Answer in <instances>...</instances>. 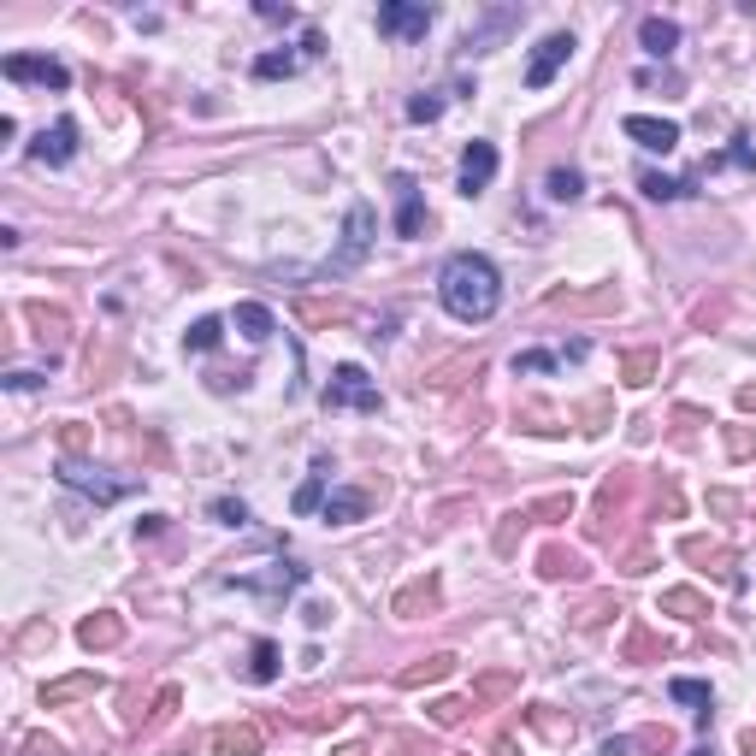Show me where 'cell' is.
Wrapping results in <instances>:
<instances>
[{
	"instance_id": "cell-22",
	"label": "cell",
	"mask_w": 756,
	"mask_h": 756,
	"mask_svg": "<svg viewBox=\"0 0 756 756\" xmlns=\"http://www.w3.org/2000/svg\"><path fill=\"white\" fill-rule=\"evenodd\" d=\"M260 745H266V733L249 727V721H243V727H219V733H213V751H219V756H254Z\"/></svg>"
},
{
	"instance_id": "cell-48",
	"label": "cell",
	"mask_w": 756,
	"mask_h": 756,
	"mask_svg": "<svg viewBox=\"0 0 756 756\" xmlns=\"http://www.w3.org/2000/svg\"><path fill=\"white\" fill-rule=\"evenodd\" d=\"M739 408H756V384H745V390H739Z\"/></svg>"
},
{
	"instance_id": "cell-8",
	"label": "cell",
	"mask_w": 756,
	"mask_h": 756,
	"mask_svg": "<svg viewBox=\"0 0 756 756\" xmlns=\"http://www.w3.org/2000/svg\"><path fill=\"white\" fill-rule=\"evenodd\" d=\"M24 154H30V166H48V172L71 166V160H77V119H54V125H42Z\"/></svg>"
},
{
	"instance_id": "cell-27",
	"label": "cell",
	"mask_w": 756,
	"mask_h": 756,
	"mask_svg": "<svg viewBox=\"0 0 756 756\" xmlns=\"http://www.w3.org/2000/svg\"><path fill=\"white\" fill-rule=\"evenodd\" d=\"M296 71H302V54H290V48H284V54H278V48H272V54H254V77H260V83H278V77H296Z\"/></svg>"
},
{
	"instance_id": "cell-33",
	"label": "cell",
	"mask_w": 756,
	"mask_h": 756,
	"mask_svg": "<svg viewBox=\"0 0 756 756\" xmlns=\"http://www.w3.org/2000/svg\"><path fill=\"white\" fill-rule=\"evenodd\" d=\"M656 367H662V355H656V349H632L627 361H621L627 384H650V378H656Z\"/></svg>"
},
{
	"instance_id": "cell-4",
	"label": "cell",
	"mask_w": 756,
	"mask_h": 756,
	"mask_svg": "<svg viewBox=\"0 0 756 756\" xmlns=\"http://www.w3.org/2000/svg\"><path fill=\"white\" fill-rule=\"evenodd\" d=\"M325 414H378L384 408V396H378V384L367 378V367H355V361H343L331 384H325Z\"/></svg>"
},
{
	"instance_id": "cell-18",
	"label": "cell",
	"mask_w": 756,
	"mask_h": 756,
	"mask_svg": "<svg viewBox=\"0 0 756 756\" xmlns=\"http://www.w3.org/2000/svg\"><path fill=\"white\" fill-rule=\"evenodd\" d=\"M107 686L101 674H65V680H54V686H42V709H60V703H77V697H95Z\"/></svg>"
},
{
	"instance_id": "cell-42",
	"label": "cell",
	"mask_w": 756,
	"mask_h": 756,
	"mask_svg": "<svg viewBox=\"0 0 756 756\" xmlns=\"http://www.w3.org/2000/svg\"><path fill=\"white\" fill-rule=\"evenodd\" d=\"M160 532H166V514H142L136 520V538H160Z\"/></svg>"
},
{
	"instance_id": "cell-1",
	"label": "cell",
	"mask_w": 756,
	"mask_h": 756,
	"mask_svg": "<svg viewBox=\"0 0 756 756\" xmlns=\"http://www.w3.org/2000/svg\"><path fill=\"white\" fill-rule=\"evenodd\" d=\"M438 302H443V314L461 319V325L497 319V308H503V272H497V260L479 249L449 254L438 272Z\"/></svg>"
},
{
	"instance_id": "cell-47",
	"label": "cell",
	"mask_w": 756,
	"mask_h": 756,
	"mask_svg": "<svg viewBox=\"0 0 756 756\" xmlns=\"http://www.w3.org/2000/svg\"><path fill=\"white\" fill-rule=\"evenodd\" d=\"M632 751V739H603V756H627Z\"/></svg>"
},
{
	"instance_id": "cell-14",
	"label": "cell",
	"mask_w": 756,
	"mask_h": 756,
	"mask_svg": "<svg viewBox=\"0 0 756 756\" xmlns=\"http://www.w3.org/2000/svg\"><path fill=\"white\" fill-rule=\"evenodd\" d=\"M638 48H644L650 60H674V48H680V24H674V18H644V24H638Z\"/></svg>"
},
{
	"instance_id": "cell-20",
	"label": "cell",
	"mask_w": 756,
	"mask_h": 756,
	"mask_svg": "<svg viewBox=\"0 0 756 756\" xmlns=\"http://www.w3.org/2000/svg\"><path fill=\"white\" fill-rule=\"evenodd\" d=\"M231 325H237L249 343H266V337L278 331V319H272V308H266V302H237V308H231Z\"/></svg>"
},
{
	"instance_id": "cell-31",
	"label": "cell",
	"mask_w": 756,
	"mask_h": 756,
	"mask_svg": "<svg viewBox=\"0 0 756 756\" xmlns=\"http://www.w3.org/2000/svg\"><path fill=\"white\" fill-rule=\"evenodd\" d=\"M544 195H550V201H579V195H585V178H579V166H556V172L544 178Z\"/></svg>"
},
{
	"instance_id": "cell-28",
	"label": "cell",
	"mask_w": 756,
	"mask_h": 756,
	"mask_svg": "<svg viewBox=\"0 0 756 756\" xmlns=\"http://www.w3.org/2000/svg\"><path fill=\"white\" fill-rule=\"evenodd\" d=\"M638 189H644V201H680V195H692V178H662V172H638Z\"/></svg>"
},
{
	"instance_id": "cell-24",
	"label": "cell",
	"mask_w": 756,
	"mask_h": 756,
	"mask_svg": "<svg viewBox=\"0 0 756 756\" xmlns=\"http://www.w3.org/2000/svg\"><path fill=\"white\" fill-rule=\"evenodd\" d=\"M219 343H225V319H213V314L195 319V325L184 331V355H213Z\"/></svg>"
},
{
	"instance_id": "cell-25",
	"label": "cell",
	"mask_w": 756,
	"mask_h": 756,
	"mask_svg": "<svg viewBox=\"0 0 756 756\" xmlns=\"http://www.w3.org/2000/svg\"><path fill=\"white\" fill-rule=\"evenodd\" d=\"M514 18H520L514 6H503V12H491V18H485L479 30H467V42H461V48H467V54H485V48H491V42L503 36V30H508V24H514Z\"/></svg>"
},
{
	"instance_id": "cell-32",
	"label": "cell",
	"mask_w": 756,
	"mask_h": 756,
	"mask_svg": "<svg viewBox=\"0 0 756 756\" xmlns=\"http://www.w3.org/2000/svg\"><path fill=\"white\" fill-rule=\"evenodd\" d=\"M449 668H455V656H449V650H438V656H426L420 668H402V686H432V680H443Z\"/></svg>"
},
{
	"instance_id": "cell-7",
	"label": "cell",
	"mask_w": 756,
	"mask_h": 756,
	"mask_svg": "<svg viewBox=\"0 0 756 756\" xmlns=\"http://www.w3.org/2000/svg\"><path fill=\"white\" fill-rule=\"evenodd\" d=\"M308 573H314V567L278 562L272 573H237V579H225V585H237V591H254V597H266V603H284L290 591H302V585H308Z\"/></svg>"
},
{
	"instance_id": "cell-6",
	"label": "cell",
	"mask_w": 756,
	"mask_h": 756,
	"mask_svg": "<svg viewBox=\"0 0 756 756\" xmlns=\"http://www.w3.org/2000/svg\"><path fill=\"white\" fill-rule=\"evenodd\" d=\"M432 6H420V0H384L378 6V36H390V42H420L426 30H432Z\"/></svg>"
},
{
	"instance_id": "cell-11",
	"label": "cell",
	"mask_w": 756,
	"mask_h": 756,
	"mask_svg": "<svg viewBox=\"0 0 756 756\" xmlns=\"http://www.w3.org/2000/svg\"><path fill=\"white\" fill-rule=\"evenodd\" d=\"M390 201H396V237H420L426 231V189L414 172H396L390 178Z\"/></svg>"
},
{
	"instance_id": "cell-52",
	"label": "cell",
	"mask_w": 756,
	"mask_h": 756,
	"mask_svg": "<svg viewBox=\"0 0 756 756\" xmlns=\"http://www.w3.org/2000/svg\"><path fill=\"white\" fill-rule=\"evenodd\" d=\"M343 756H367V751H361V745H349V751H343Z\"/></svg>"
},
{
	"instance_id": "cell-38",
	"label": "cell",
	"mask_w": 756,
	"mask_h": 756,
	"mask_svg": "<svg viewBox=\"0 0 756 756\" xmlns=\"http://www.w3.org/2000/svg\"><path fill=\"white\" fill-rule=\"evenodd\" d=\"M254 12H260V18H266V24H296V18H302V12H296V6H278V0H260V6H254Z\"/></svg>"
},
{
	"instance_id": "cell-40",
	"label": "cell",
	"mask_w": 756,
	"mask_h": 756,
	"mask_svg": "<svg viewBox=\"0 0 756 756\" xmlns=\"http://www.w3.org/2000/svg\"><path fill=\"white\" fill-rule=\"evenodd\" d=\"M83 443H89V426H83V420H71V426L60 432V449H65V455H77Z\"/></svg>"
},
{
	"instance_id": "cell-46",
	"label": "cell",
	"mask_w": 756,
	"mask_h": 756,
	"mask_svg": "<svg viewBox=\"0 0 756 756\" xmlns=\"http://www.w3.org/2000/svg\"><path fill=\"white\" fill-rule=\"evenodd\" d=\"M656 650V638H644V632H632V644H627V656H650Z\"/></svg>"
},
{
	"instance_id": "cell-35",
	"label": "cell",
	"mask_w": 756,
	"mask_h": 756,
	"mask_svg": "<svg viewBox=\"0 0 756 756\" xmlns=\"http://www.w3.org/2000/svg\"><path fill=\"white\" fill-rule=\"evenodd\" d=\"M207 514H213L219 526H249V520H254L243 497H213V508H207Z\"/></svg>"
},
{
	"instance_id": "cell-2",
	"label": "cell",
	"mask_w": 756,
	"mask_h": 756,
	"mask_svg": "<svg viewBox=\"0 0 756 756\" xmlns=\"http://www.w3.org/2000/svg\"><path fill=\"white\" fill-rule=\"evenodd\" d=\"M373 237H378V213H373V201H349V213H343V243H337V254L331 260H319L314 266V278H349L361 260H367V249H373Z\"/></svg>"
},
{
	"instance_id": "cell-49",
	"label": "cell",
	"mask_w": 756,
	"mask_h": 756,
	"mask_svg": "<svg viewBox=\"0 0 756 756\" xmlns=\"http://www.w3.org/2000/svg\"><path fill=\"white\" fill-rule=\"evenodd\" d=\"M745 751H751V756H756V727H751V733H745Z\"/></svg>"
},
{
	"instance_id": "cell-34",
	"label": "cell",
	"mask_w": 756,
	"mask_h": 756,
	"mask_svg": "<svg viewBox=\"0 0 756 756\" xmlns=\"http://www.w3.org/2000/svg\"><path fill=\"white\" fill-rule=\"evenodd\" d=\"M443 107H449L443 89H420V95L408 101V119H414V125H432V119H443Z\"/></svg>"
},
{
	"instance_id": "cell-45",
	"label": "cell",
	"mask_w": 756,
	"mask_h": 756,
	"mask_svg": "<svg viewBox=\"0 0 756 756\" xmlns=\"http://www.w3.org/2000/svg\"><path fill=\"white\" fill-rule=\"evenodd\" d=\"M42 373H6V390H36Z\"/></svg>"
},
{
	"instance_id": "cell-5",
	"label": "cell",
	"mask_w": 756,
	"mask_h": 756,
	"mask_svg": "<svg viewBox=\"0 0 756 756\" xmlns=\"http://www.w3.org/2000/svg\"><path fill=\"white\" fill-rule=\"evenodd\" d=\"M0 77L6 83H36V89H54V95L71 89V65L54 60V54H6L0 60Z\"/></svg>"
},
{
	"instance_id": "cell-43",
	"label": "cell",
	"mask_w": 756,
	"mask_h": 756,
	"mask_svg": "<svg viewBox=\"0 0 756 756\" xmlns=\"http://www.w3.org/2000/svg\"><path fill=\"white\" fill-rule=\"evenodd\" d=\"M603 615H621V603H591V609H585V615H579V627H597V621H603Z\"/></svg>"
},
{
	"instance_id": "cell-10",
	"label": "cell",
	"mask_w": 756,
	"mask_h": 756,
	"mask_svg": "<svg viewBox=\"0 0 756 756\" xmlns=\"http://www.w3.org/2000/svg\"><path fill=\"white\" fill-rule=\"evenodd\" d=\"M573 30H550L538 48H532V60H526V89H550L556 83V71H562L567 60H573Z\"/></svg>"
},
{
	"instance_id": "cell-17",
	"label": "cell",
	"mask_w": 756,
	"mask_h": 756,
	"mask_svg": "<svg viewBox=\"0 0 756 756\" xmlns=\"http://www.w3.org/2000/svg\"><path fill=\"white\" fill-rule=\"evenodd\" d=\"M390 609H396L402 621H420V615H432V609H438V579H414V585H402Z\"/></svg>"
},
{
	"instance_id": "cell-29",
	"label": "cell",
	"mask_w": 756,
	"mask_h": 756,
	"mask_svg": "<svg viewBox=\"0 0 756 756\" xmlns=\"http://www.w3.org/2000/svg\"><path fill=\"white\" fill-rule=\"evenodd\" d=\"M538 573H544V579H579V573H585V562H579L573 550H562V544H550V550L538 556Z\"/></svg>"
},
{
	"instance_id": "cell-13",
	"label": "cell",
	"mask_w": 756,
	"mask_h": 756,
	"mask_svg": "<svg viewBox=\"0 0 756 756\" xmlns=\"http://www.w3.org/2000/svg\"><path fill=\"white\" fill-rule=\"evenodd\" d=\"M562 361H585V343H567V349H526V355H514V378L556 373Z\"/></svg>"
},
{
	"instance_id": "cell-36",
	"label": "cell",
	"mask_w": 756,
	"mask_h": 756,
	"mask_svg": "<svg viewBox=\"0 0 756 756\" xmlns=\"http://www.w3.org/2000/svg\"><path fill=\"white\" fill-rule=\"evenodd\" d=\"M467 709H473L467 697H443V703H432V721H438V727H455V721H461Z\"/></svg>"
},
{
	"instance_id": "cell-39",
	"label": "cell",
	"mask_w": 756,
	"mask_h": 756,
	"mask_svg": "<svg viewBox=\"0 0 756 756\" xmlns=\"http://www.w3.org/2000/svg\"><path fill=\"white\" fill-rule=\"evenodd\" d=\"M721 160H733V166H745V172H756V148H751V136H739V142H733V148H727Z\"/></svg>"
},
{
	"instance_id": "cell-12",
	"label": "cell",
	"mask_w": 756,
	"mask_h": 756,
	"mask_svg": "<svg viewBox=\"0 0 756 756\" xmlns=\"http://www.w3.org/2000/svg\"><path fill=\"white\" fill-rule=\"evenodd\" d=\"M621 130H627L638 148H650V154H674L680 148V125L674 119H650V113H627L621 119Z\"/></svg>"
},
{
	"instance_id": "cell-21",
	"label": "cell",
	"mask_w": 756,
	"mask_h": 756,
	"mask_svg": "<svg viewBox=\"0 0 756 756\" xmlns=\"http://www.w3.org/2000/svg\"><path fill=\"white\" fill-rule=\"evenodd\" d=\"M278 674H284V650H278L272 638H254L249 644V680L254 686H272Z\"/></svg>"
},
{
	"instance_id": "cell-26",
	"label": "cell",
	"mask_w": 756,
	"mask_h": 756,
	"mask_svg": "<svg viewBox=\"0 0 756 756\" xmlns=\"http://www.w3.org/2000/svg\"><path fill=\"white\" fill-rule=\"evenodd\" d=\"M662 615L703 621V615H709V597H703V591H686V585H680V591H662Z\"/></svg>"
},
{
	"instance_id": "cell-41",
	"label": "cell",
	"mask_w": 756,
	"mask_h": 756,
	"mask_svg": "<svg viewBox=\"0 0 756 756\" xmlns=\"http://www.w3.org/2000/svg\"><path fill=\"white\" fill-rule=\"evenodd\" d=\"M24 756H65L60 745H54V739H42V733H30V739H24Z\"/></svg>"
},
{
	"instance_id": "cell-37",
	"label": "cell",
	"mask_w": 756,
	"mask_h": 756,
	"mask_svg": "<svg viewBox=\"0 0 756 756\" xmlns=\"http://www.w3.org/2000/svg\"><path fill=\"white\" fill-rule=\"evenodd\" d=\"M727 449H733V461H751V455H756L751 426H727Z\"/></svg>"
},
{
	"instance_id": "cell-16",
	"label": "cell",
	"mask_w": 756,
	"mask_h": 756,
	"mask_svg": "<svg viewBox=\"0 0 756 756\" xmlns=\"http://www.w3.org/2000/svg\"><path fill=\"white\" fill-rule=\"evenodd\" d=\"M331 473H337V467H331V455H314V473H308V485H302V491H296V514H319V508H325V497H331Z\"/></svg>"
},
{
	"instance_id": "cell-9",
	"label": "cell",
	"mask_w": 756,
	"mask_h": 756,
	"mask_svg": "<svg viewBox=\"0 0 756 756\" xmlns=\"http://www.w3.org/2000/svg\"><path fill=\"white\" fill-rule=\"evenodd\" d=\"M497 166H503V154H497V142H485V136H473L467 148H461V178H455V189L473 201V195H485L491 189V178H497Z\"/></svg>"
},
{
	"instance_id": "cell-51",
	"label": "cell",
	"mask_w": 756,
	"mask_h": 756,
	"mask_svg": "<svg viewBox=\"0 0 756 756\" xmlns=\"http://www.w3.org/2000/svg\"><path fill=\"white\" fill-rule=\"evenodd\" d=\"M692 756H715V745H697V751Z\"/></svg>"
},
{
	"instance_id": "cell-50",
	"label": "cell",
	"mask_w": 756,
	"mask_h": 756,
	"mask_svg": "<svg viewBox=\"0 0 756 756\" xmlns=\"http://www.w3.org/2000/svg\"><path fill=\"white\" fill-rule=\"evenodd\" d=\"M491 756H514V745H508V739H503V745H497V751H491Z\"/></svg>"
},
{
	"instance_id": "cell-23",
	"label": "cell",
	"mask_w": 756,
	"mask_h": 756,
	"mask_svg": "<svg viewBox=\"0 0 756 756\" xmlns=\"http://www.w3.org/2000/svg\"><path fill=\"white\" fill-rule=\"evenodd\" d=\"M668 697H674V703H692L697 727H709V715H715V692H709L703 680H668Z\"/></svg>"
},
{
	"instance_id": "cell-15",
	"label": "cell",
	"mask_w": 756,
	"mask_h": 756,
	"mask_svg": "<svg viewBox=\"0 0 756 756\" xmlns=\"http://www.w3.org/2000/svg\"><path fill=\"white\" fill-rule=\"evenodd\" d=\"M325 526H355V520H367V491H355V485H337L331 497H325Z\"/></svg>"
},
{
	"instance_id": "cell-19",
	"label": "cell",
	"mask_w": 756,
	"mask_h": 756,
	"mask_svg": "<svg viewBox=\"0 0 756 756\" xmlns=\"http://www.w3.org/2000/svg\"><path fill=\"white\" fill-rule=\"evenodd\" d=\"M119 638H125V621H119L113 609H101V615H89V621L77 627V644H83V650H113Z\"/></svg>"
},
{
	"instance_id": "cell-30",
	"label": "cell",
	"mask_w": 756,
	"mask_h": 756,
	"mask_svg": "<svg viewBox=\"0 0 756 756\" xmlns=\"http://www.w3.org/2000/svg\"><path fill=\"white\" fill-rule=\"evenodd\" d=\"M24 314L42 325V331H36V337H42V349H60V343H65V314H60V308H42V302H30Z\"/></svg>"
},
{
	"instance_id": "cell-3",
	"label": "cell",
	"mask_w": 756,
	"mask_h": 756,
	"mask_svg": "<svg viewBox=\"0 0 756 756\" xmlns=\"http://www.w3.org/2000/svg\"><path fill=\"white\" fill-rule=\"evenodd\" d=\"M54 479H60L65 491H83V497H89L95 508H107V503H125L130 491L142 485V479H130V473H113V467H89V461H77V455H60Z\"/></svg>"
},
{
	"instance_id": "cell-44",
	"label": "cell",
	"mask_w": 756,
	"mask_h": 756,
	"mask_svg": "<svg viewBox=\"0 0 756 756\" xmlns=\"http://www.w3.org/2000/svg\"><path fill=\"white\" fill-rule=\"evenodd\" d=\"M302 621H308V627H325V621H331V603H308V609H302Z\"/></svg>"
}]
</instances>
